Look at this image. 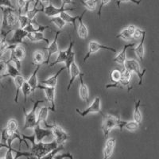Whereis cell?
<instances>
[{
	"label": "cell",
	"mask_w": 159,
	"mask_h": 159,
	"mask_svg": "<svg viewBox=\"0 0 159 159\" xmlns=\"http://www.w3.org/2000/svg\"><path fill=\"white\" fill-rule=\"evenodd\" d=\"M74 5L75 2L73 0H61V6H66V5Z\"/></svg>",
	"instance_id": "obj_50"
},
{
	"label": "cell",
	"mask_w": 159,
	"mask_h": 159,
	"mask_svg": "<svg viewBox=\"0 0 159 159\" xmlns=\"http://www.w3.org/2000/svg\"><path fill=\"white\" fill-rule=\"evenodd\" d=\"M45 100L43 99H39L37 100L34 103V106L32 107V110L30 112H26L25 107H23L24 113V128L25 129H34L38 123V105L42 103H45Z\"/></svg>",
	"instance_id": "obj_3"
},
{
	"label": "cell",
	"mask_w": 159,
	"mask_h": 159,
	"mask_svg": "<svg viewBox=\"0 0 159 159\" xmlns=\"http://www.w3.org/2000/svg\"><path fill=\"white\" fill-rule=\"evenodd\" d=\"M49 111V106H45V107H42L40 108L39 111L38 112V123H44L45 124V127H48V128H52V125L49 126L47 122Z\"/></svg>",
	"instance_id": "obj_24"
},
{
	"label": "cell",
	"mask_w": 159,
	"mask_h": 159,
	"mask_svg": "<svg viewBox=\"0 0 159 159\" xmlns=\"http://www.w3.org/2000/svg\"><path fill=\"white\" fill-rule=\"evenodd\" d=\"M15 1H16V5L18 9V14H22L25 7V4H26V1L25 0H15Z\"/></svg>",
	"instance_id": "obj_42"
},
{
	"label": "cell",
	"mask_w": 159,
	"mask_h": 159,
	"mask_svg": "<svg viewBox=\"0 0 159 159\" xmlns=\"http://www.w3.org/2000/svg\"><path fill=\"white\" fill-rule=\"evenodd\" d=\"M144 33H146V31L140 29V28L136 27L134 31V34H133V38H135V39H140V38L143 37Z\"/></svg>",
	"instance_id": "obj_45"
},
{
	"label": "cell",
	"mask_w": 159,
	"mask_h": 159,
	"mask_svg": "<svg viewBox=\"0 0 159 159\" xmlns=\"http://www.w3.org/2000/svg\"><path fill=\"white\" fill-rule=\"evenodd\" d=\"M0 57H2V53H1V50H0Z\"/></svg>",
	"instance_id": "obj_53"
},
{
	"label": "cell",
	"mask_w": 159,
	"mask_h": 159,
	"mask_svg": "<svg viewBox=\"0 0 159 159\" xmlns=\"http://www.w3.org/2000/svg\"><path fill=\"white\" fill-rule=\"evenodd\" d=\"M84 73H82L80 76H79L80 77V88H79V96L81 100L83 101H86L87 102L89 100V90L88 86L84 84L83 80V76H84Z\"/></svg>",
	"instance_id": "obj_23"
},
{
	"label": "cell",
	"mask_w": 159,
	"mask_h": 159,
	"mask_svg": "<svg viewBox=\"0 0 159 159\" xmlns=\"http://www.w3.org/2000/svg\"><path fill=\"white\" fill-rule=\"evenodd\" d=\"M59 16L61 17V18H62V19L65 21L66 23H70V24H72V25H73V27H74V29L76 30V20H78V18H79L80 16H76V17H73L72 16V15H70L69 14V13H67V11H65V12H62L59 15Z\"/></svg>",
	"instance_id": "obj_33"
},
{
	"label": "cell",
	"mask_w": 159,
	"mask_h": 159,
	"mask_svg": "<svg viewBox=\"0 0 159 159\" xmlns=\"http://www.w3.org/2000/svg\"><path fill=\"white\" fill-rule=\"evenodd\" d=\"M51 130H52V136L54 137V140L58 145L64 144L69 139V134L59 125L53 124Z\"/></svg>",
	"instance_id": "obj_11"
},
{
	"label": "cell",
	"mask_w": 159,
	"mask_h": 159,
	"mask_svg": "<svg viewBox=\"0 0 159 159\" xmlns=\"http://www.w3.org/2000/svg\"><path fill=\"white\" fill-rule=\"evenodd\" d=\"M101 49H104V50H108L111 51L112 52H116V49L113 47H111V46H107L106 45H103V44H100L99 42H96V41H90L89 42V49H88L87 53L85 54L84 57L83 59V62H86L87 60L92 56V54H94L96 52H97L98 51L101 50Z\"/></svg>",
	"instance_id": "obj_8"
},
{
	"label": "cell",
	"mask_w": 159,
	"mask_h": 159,
	"mask_svg": "<svg viewBox=\"0 0 159 159\" xmlns=\"http://www.w3.org/2000/svg\"><path fill=\"white\" fill-rule=\"evenodd\" d=\"M135 28L136 26L134 25H129L128 26L124 28L121 32L119 33V34L116 35V38H121L124 41L129 42L133 38V34H134Z\"/></svg>",
	"instance_id": "obj_21"
},
{
	"label": "cell",
	"mask_w": 159,
	"mask_h": 159,
	"mask_svg": "<svg viewBox=\"0 0 159 159\" xmlns=\"http://www.w3.org/2000/svg\"><path fill=\"white\" fill-rule=\"evenodd\" d=\"M2 148L9 149V148H12V147H8L7 144H6V143H2V142H0V150Z\"/></svg>",
	"instance_id": "obj_51"
},
{
	"label": "cell",
	"mask_w": 159,
	"mask_h": 159,
	"mask_svg": "<svg viewBox=\"0 0 159 159\" xmlns=\"http://www.w3.org/2000/svg\"><path fill=\"white\" fill-rule=\"evenodd\" d=\"M123 66L130 71L132 73H135L139 77V85H142L143 76L147 72V69H143V71H141L139 62L135 59H127L125 61Z\"/></svg>",
	"instance_id": "obj_7"
},
{
	"label": "cell",
	"mask_w": 159,
	"mask_h": 159,
	"mask_svg": "<svg viewBox=\"0 0 159 159\" xmlns=\"http://www.w3.org/2000/svg\"><path fill=\"white\" fill-rule=\"evenodd\" d=\"M111 2V0H100V4L99 7V11H98V16L100 17L102 14V10L104 7L105 6H107L109 2Z\"/></svg>",
	"instance_id": "obj_48"
},
{
	"label": "cell",
	"mask_w": 159,
	"mask_h": 159,
	"mask_svg": "<svg viewBox=\"0 0 159 159\" xmlns=\"http://www.w3.org/2000/svg\"><path fill=\"white\" fill-rule=\"evenodd\" d=\"M69 76H70V80H69V82L67 86V92H69L71 87H72L73 82L76 80V79L77 77H79L80 75L82 74V72H80V69L79 66L77 65V64L76 62H72V65L70 66V69H69Z\"/></svg>",
	"instance_id": "obj_17"
},
{
	"label": "cell",
	"mask_w": 159,
	"mask_h": 159,
	"mask_svg": "<svg viewBox=\"0 0 159 159\" xmlns=\"http://www.w3.org/2000/svg\"><path fill=\"white\" fill-rule=\"evenodd\" d=\"M121 77V70L114 69L110 72V80L112 83H116L120 80Z\"/></svg>",
	"instance_id": "obj_39"
},
{
	"label": "cell",
	"mask_w": 159,
	"mask_h": 159,
	"mask_svg": "<svg viewBox=\"0 0 159 159\" xmlns=\"http://www.w3.org/2000/svg\"><path fill=\"white\" fill-rule=\"evenodd\" d=\"M0 7H7L15 8L11 0H0Z\"/></svg>",
	"instance_id": "obj_49"
},
{
	"label": "cell",
	"mask_w": 159,
	"mask_h": 159,
	"mask_svg": "<svg viewBox=\"0 0 159 159\" xmlns=\"http://www.w3.org/2000/svg\"></svg>",
	"instance_id": "obj_56"
},
{
	"label": "cell",
	"mask_w": 159,
	"mask_h": 159,
	"mask_svg": "<svg viewBox=\"0 0 159 159\" xmlns=\"http://www.w3.org/2000/svg\"><path fill=\"white\" fill-rule=\"evenodd\" d=\"M37 89H42L44 91L46 100L49 103V110H51L52 111H56V102H55L56 87H49V86H46V85L38 84Z\"/></svg>",
	"instance_id": "obj_9"
},
{
	"label": "cell",
	"mask_w": 159,
	"mask_h": 159,
	"mask_svg": "<svg viewBox=\"0 0 159 159\" xmlns=\"http://www.w3.org/2000/svg\"><path fill=\"white\" fill-rule=\"evenodd\" d=\"M80 2L87 11H95L97 8V0H80Z\"/></svg>",
	"instance_id": "obj_34"
},
{
	"label": "cell",
	"mask_w": 159,
	"mask_h": 159,
	"mask_svg": "<svg viewBox=\"0 0 159 159\" xmlns=\"http://www.w3.org/2000/svg\"><path fill=\"white\" fill-rule=\"evenodd\" d=\"M28 34V32L22 28H16L14 30V34L11 39H7L8 45H20V44L23 43V40L26 38Z\"/></svg>",
	"instance_id": "obj_13"
},
{
	"label": "cell",
	"mask_w": 159,
	"mask_h": 159,
	"mask_svg": "<svg viewBox=\"0 0 159 159\" xmlns=\"http://www.w3.org/2000/svg\"><path fill=\"white\" fill-rule=\"evenodd\" d=\"M74 61H75V52H73V50H72V52L69 53V57H68L67 59H66V61H65V69H67L68 72H69V69H70L71 65H72V62H74Z\"/></svg>",
	"instance_id": "obj_40"
},
{
	"label": "cell",
	"mask_w": 159,
	"mask_h": 159,
	"mask_svg": "<svg viewBox=\"0 0 159 159\" xmlns=\"http://www.w3.org/2000/svg\"><path fill=\"white\" fill-rule=\"evenodd\" d=\"M14 80V83H15V89H16V94H15V103H18V95H19V91H21V89H22V86L23 84L24 81L25 80V79L24 78V76L22 75L19 74L17 76H15V78H13Z\"/></svg>",
	"instance_id": "obj_30"
},
{
	"label": "cell",
	"mask_w": 159,
	"mask_h": 159,
	"mask_svg": "<svg viewBox=\"0 0 159 159\" xmlns=\"http://www.w3.org/2000/svg\"><path fill=\"white\" fill-rule=\"evenodd\" d=\"M3 13V22L2 27L0 28L6 31H12L18 24V13L15 8L0 7Z\"/></svg>",
	"instance_id": "obj_1"
},
{
	"label": "cell",
	"mask_w": 159,
	"mask_h": 159,
	"mask_svg": "<svg viewBox=\"0 0 159 159\" xmlns=\"http://www.w3.org/2000/svg\"><path fill=\"white\" fill-rule=\"evenodd\" d=\"M134 45V43H130V44H127V45H125L123 47V49H122L120 52L116 55V57L113 59V61L116 62V64L118 65H120L123 66V64H124L125 61L127 60V51L128 49V48L130 47H133Z\"/></svg>",
	"instance_id": "obj_22"
},
{
	"label": "cell",
	"mask_w": 159,
	"mask_h": 159,
	"mask_svg": "<svg viewBox=\"0 0 159 159\" xmlns=\"http://www.w3.org/2000/svg\"><path fill=\"white\" fill-rule=\"evenodd\" d=\"M115 146H116V139L114 138H108L106 140L103 151V158L107 159L111 157L114 152Z\"/></svg>",
	"instance_id": "obj_19"
},
{
	"label": "cell",
	"mask_w": 159,
	"mask_h": 159,
	"mask_svg": "<svg viewBox=\"0 0 159 159\" xmlns=\"http://www.w3.org/2000/svg\"><path fill=\"white\" fill-rule=\"evenodd\" d=\"M140 107H141V100L140 99H138L137 101L134 103V114H133V119L134 121L137 122L138 123L141 124L142 120H143V116H142V112L140 110Z\"/></svg>",
	"instance_id": "obj_32"
},
{
	"label": "cell",
	"mask_w": 159,
	"mask_h": 159,
	"mask_svg": "<svg viewBox=\"0 0 159 159\" xmlns=\"http://www.w3.org/2000/svg\"><path fill=\"white\" fill-rule=\"evenodd\" d=\"M39 1H41L43 3H49V2H51L52 0H39Z\"/></svg>",
	"instance_id": "obj_52"
},
{
	"label": "cell",
	"mask_w": 159,
	"mask_h": 159,
	"mask_svg": "<svg viewBox=\"0 0 159 159\" xmlns=\"http://www.w3.org/2000/svg\"><path fill=\"white\" fill-rule=\"evenodd\" d=\"M51 22L54 24L56 25L57 27L58 28L59 30H61L62 29L65 27V25H67V23L62 19L59 15H57V16H53V17H51V19H50Z\"/></svg>",
	"instance_id": "obj_36"
},
{
	"label": "cell",
	"mask_w": 159,
	"mask_h": 159,
	"mask_svg": "<svg viewBox=\"0 0 159 159\" xmlns=\"http://www.w3.org/2000/svg\"><path fill=\"white\" fill-rule=\"evenodd\" d=\"M41 123H37V125L34 127V131L35 139H36L37 143L42 142L45 138H48L49 136H52V130L51 128H42L41 127Z\"/></svg>",
	"instance_id": "obj_15"
},
{
	"label": "cell",
	"mask_w": 159,
	"mask_h": 159,
	"mask_svg": "<svg viewBox=\"0 0 159 159\" xmlns=\"http://www.w3.org/2000/svg\"><path fill=\"white\" fill-rule=\"evenodd\" d=\"M146 34L147 32L144 33L141 38H140V42L139 45L136 46L134 49V53H135L136 57L139 59L140 61L143 62L144 60V54H145V49H144V42H145V38H146Z\"/></svg>",
	"instance_id": "obj_26"
},
{
	"label": "cell",
	"mask_w": 159,
	"mask_h": 159,
	"mask_svg": "<svg viewBox=\"0 0 159 159\" xmlns=\"http://www.w3.org/2000/svg\"><path fill=\"white\" fill-rule=\"evenodd\" d=\"M53 158H70V159H72L73 158V155H72V154H71L70 153H69V152H67V153H62V154H61V153H58V154H57L56 155L53 157Z\"/></svg>",
	"instance_id": "obj_46"
},
{
	"label": "cell",
	"mask_w": 159,
	"mask_h": 159,
	"mask_svg": "<svg viewBox=\"0 0 159 159\" xmlns=\"http://www.w3.org/2000/svg\"><path fill=\"white\" fill-rule=\"evenodd\" d=\"M7 71H6L5 74L3 75L2 78L6 77V76H10V77L15 78L18 75L21 74L20 73V70L17 67H15V65H12V62L7 61Z\"/></svg>",
	"instance_id": "obj_29"
},
{
	"label": "cell",
	"mask_w": 159,
	"mask_h": 159,
	"mask_svg": "<svg viewBox=\"0 0 159 159\" xmlns=\"http://www.w3.org/2000/svg\"><path fill=\"white\" fill-rule=\"evenodd\" d=\"M76 9H77L76 7L66 8L65 6H61L60 7H55L52 2H49V5L44 7L43 12L45 13V15H46V16L51 18V17L59 15L61 13L65 12V11H75V10Z\"/></svg>",
	"instance_id": "obj_12"
},
{
	"label": "cell",
	"mask_w": 159,
	"mask_h": 159,
	"mask_svg": "<svg viewBox=\"0 0 159 159\" xmlns=\"http://www.w3.org/2000/svg\"><path fill=\"white\" fill-rule=\"evenodd\" d=\"M6 128H7V131L9 132L10 134H12V133H15V132H17L18 128V121L15 119H9V121L7 122V124Z\"/></svg>",
	"instance_id": "obj_35"
},
{
	"label": "cell",
	"mask_w": 159,
	"mask_h": 159,
	"mask_svg": "<svg viewBox=\"0 0 159 159\" xmlns=\"http://www.w3.org/2000/svg\"><path fill=\"white\" fill-rule=\"evenodd\" d=\"M25 1H26V2H27V1H32V0H25Z\"/></svg>",
	"instance_id": "obj_54"
},
{
	"label": "cell",
	"mask_w": 159,
	"mask_h": 159,
	"mask_svg": "<svg viewBox=\"0 0 159 159\" xmlns=\"http://www.w3.org/2000/svg\"><path fill=\"white\" fill-rule=\"evenodd\" d=\"M31 22V20H30L28 18V17L24 14H18V24L20 25V28H22L23 29L25 26L28 25L30 22Z\"/></svg>",
	"instance_id": "obj_38"
},
{
	"label": "cell",
	"mask_w": 159,
	"mask_h": 159,
	"mask_svg": "<svg viewBox=\"0 0 159 159\" xmlns=\"http://www.w3.org/2000/svg\"><path fill=\"white\" fill-rule=\"evenodd\" d=\"M57 147L58 144L55 140L52 141L51 143H43V142L37 143V142H34V143H32L30 153L33 157L42 158Z\"/></svg>",
	"instance_id": "obj_2"
},
{
	"label": "cell",
	"mask_w": 159,
	"mask_h": 159,
	"mask_svg": "<svg viewBox=\"0 0 159 159\" xmlns=\"http://www.w3.org/2000/svg\"><path fill=\"white\" fill-rule=\"evenodd\" d=\"M142 0H117L116 1V5H117L118 7H119L120 4L123 3V2H132V3H134L136 5H139L141 3Z\"/></svg>",
	"instance_id": "obj_47"
},
{
	"label": "cell",
	"mask_w": 159,
	"mask_h": 159,
	"mask_svg": "<svg viewBox=\"0 0 159 159\" xmlns=\"http://www.w3.org/2000/svg\"><path fill=\"white\" fill-rule=\"evenodd\" d=\"M9 50L11 51V55H10L9 61L12 62V63L16 64L17 68L18 69H21V61L25 58V55H26V52L24 48L23 45L22 44L16 45H9Z\"/></svg>",
	"instance_id": "obj_4"
},
{
	"label": "cell",
	"mask_w": 159,
	"mask_h": 159,
	"mask_svg": "<svg viewBox=\"0 0 159 159\" xmlns=\"http://www.w3.org/2000/svg\"><path fill=\"white\" fill-rule=\"evenodd\" d=\"M29 41L32 42H45L46 44L49 43V40L45 38L43 34V32H34V33H28L26 36Z\"/></svg>",
	"instance_id": "obj_27"
},
{
	"label": "cell",
	"mask_w": 159,
	"mask_h": 159,
	"mask_svg": "<svg viewBox=\"0 0 159 159\" xmlns=\"http://www.w3.org/2000/svg\"><path fill=\"white\" fill-rule=\"evenodd\" d=\"M10 134L9 132L7 131V128H4L2 130V133H1V142L3 143H6V144H7V139L9 138Z\"/></svg>",
	"instance_id": "obj_44"
},
{
	"label": "cell",
	"mask_w": 159,
	"mask_h": 159,
	"mask_svg": "<svg viewBox=\"0 0 159 159\" xmlns=\"http://www.w3.org/2000/svg\"><path fill=\"white\" fill-rule=\"evenodd\" d=\"M103 115V123H102V130L103 132V135L107 138L108 134L113 129L118 128L119 118L111 114H102Z\"/></svg>",
	"instance_id": "obj_5"
},
{
	"label": "cell",
	"mask_w": 159,
	"mask_h": 159,
	"mask_svg": "<svg viewBox=\"0 0 159 159\" xmlns=\"http://www.w3.org/2000/svg\"><path fill=\"white\" fill-rule=\"evenodd\" d=\"M64 149H65L64 148V144L58 145V147H57V148H55L54 150H52V151L49 152V154H46L44 157H45V158H53V157H54L57 154H58V153H60L61 151L64 150Z\"/></svg>",
	"instance_id": "obj_41"
},
{
	"label": "cell",
	"mask_w": 159,
	"mask_h": 159,
	"mask_svg": "<svg viewBox=\"0 0 159 159\" xmlns=\"http://www.w3.org/2000/svg\"><path fill=\"white\" fill-rule=\"evenodd\" d=\"M73 47H74V42H73V41H71L69 48H68L67 49L58 51L57 57L55 60V61H53L52 63H51L50 65H49V66H50V67H53V66H55L57 64L65 63L66 59H67V57H69V53H70L72 51V49H73Z\"/></svg>",
	"instance_id": "obj_16"
},
{
	"label": "cell",
	"mask_w": 159,
	"mask_h": 159,
	"mask_svg": "<svg viewBox=\"0 0 159 159\" xmlns=\"http://www.w3.org/2000/svg\"><path fill=\"white\" fill-rule=\"evenodd\" d=\"M0 21H1V15H0Z\"/></svg>",
	"instance_id": "obj_55"
},
{
	"label": "cell",
	"mask_w": 159,
	"mask_h": 159,
	"mask_svg": "<svg viewBox=\"0 0 159 159\" xmlns=\"http://www.w3.org/2000/svg\"><path fill=\"white\" fill-rule=\"evenodd\" d=\"M76 111L81 117H85L90 113H100V114H103L101 111V99H100V97L96 96L94 100L92 101V103L90 104V106L88 107L86 109H84V110L80 111L79 109H76Z\"/></svg>",
	"instance_id": "obj_10"
},
{
	"label": "cell",
	"mask_w": 159,
	"mask_h": 159,
	"mask_svg": "<svg viewBox=\"0 0 159 159\" xmlns=\"http://www.w3.org/2000/svg\"><path fill=\"white\" fill-rule=\"evenodd\" d=\"M61 34V30H60L56 31V34H55L54 38L52 40V42L51 43L48 44V47H46L45 49V50H46L48 52V56L46 57V60H45V63L49 65V61H50V58L51 56L55 53H57L59 49H58V45H57V40H58V37L59 35Z\"/></svg>",
	"instance_id": "obj_14"
},
{
	"label": "cell",
	"mask_w": 159,
	"mask_h": 159,
	"mask_svg": "<svg viewBox=\"0 0 159 159\" xmlns=\"http://www.w3.org/2000/svg\"><path fill=\"white\" fill-rule=\"evenodd\" d=\"M86 12H87V10H84L78 18V20H79V26H78L77 30L78 36L80 38L84 40L87 39L88 37H89V29H88L87 25H85L83 22V18Z\"/></svg>",
	"instance_id": "obj_18"
},
{
	"label": "cell",
	"mask_w": 159,
	"mask_h": 159,
	"mask_svg": "<svg viewBox=\"0 0 159 159\" xmlns=\"http://www.w3.org/2000/svg\"><path fill=\"white\" fill-rule=\"evenodd\" d=\"M132 72L124 68L123 66L121 69V77L119 81L116 83H112L110 84H107L105 86L106 89H111V88H115V89H122V88L127 87L129 89V91L131 89V87L130 86V79H131Z\"/></svg>",
	"instance_id": "obj_6"
},
{
	"label": "cell",
	"mask_w": 159,
	"mask_h": 159,
	"mask_svg": "<svg viewBox=\"0 0 159 159\" xmlns=\"http://www.w3.org/2000/svg\"><path fill=\"white\" fill-rule=\"evenodd\" d=\"M65 66H64V67H61L59 70L57 71V72H56V73H55L54 75L49 76V77H48L47 79L43 80L41 81V83L43 84L44 85H46V86H49V87H56L57 84L58 77H59L61 73V72H63V70H65Z\"/></svg>",
	"instance_id": "obj_25"
},
{
	"label": "cell",
	"mask_w": 159,
	"mask_h": 159,
	"mask_svg": "<svg viewBox=\"0 0 159 159\" xmlns=\"http://www.w3.org/2000/svg\"><path fill=\"white\" fill-rule=\"evenodd\" d=\"M46 57H45V52L42 50H36L34 52L33 55V63L35 65H42V64L45 63Z\"/></svg>",
	"instance_id": "obj_31"
},
{
	"label": "cell",
	"mask_w": 159,
	"mask_h": 159,
	"mask_svg": "<svg viewBox=\"0 0 159 159\" xmlns=\"http://www.w3.org/2000/svg\"><path fill=\"white\" fill-rule=\"evenodd\" d=\"M139 127H140V124L134 120L133 121H124V120L119 119V125H118V128L121 131L123 129H126L129 131H135V130H139Z\"/></svg>",
	"instance_id": "obj_20"
},
{
	"label": "cell",
	"mask_w": 159,
	"mask_h": 159,
	"mask_svg": "<svg viewBox=\"0 0 159 159\" xmlns=\"http://www.w3.org/2000/svg\"><path fill=\"white\" fill-rule=\"evenodd\" d=\"M21 91H22V94H23V97H24V103H26L27 101V98L32 92V89H31L30 86L29 84L27 83L26 80H25L22 86V89H21Z\"/></svg>",
	"instance_id": "obj_37"
},
{
	"label": "cell",
	"mask_w": 159,
	"mask_h": 159,
	"mask_svg": "<svg viewBox=\"0 0 159 159\" xmlns=\"http://www.w3.org/2000/svg\"><path fill=\"white\" fill-rule=\"evenodd\" d=\"M7 61H4V60L0 61V79L2 78L7 71Z\"/></svg>",
	"instance_id": "obj_43"
},
{
	"label": "cell",
	"mask_w": 159,
	"mask_h": 159,
	"mask_svg": "<svg viewBox=\"0 0 159 159\" xmlns=\"http://www.w3.org/2000/svg\"><path fill=\"white\" fill-rule=\"evenodd\" d=\"M40 68H41V65H36V68H35L34 71L33 72V73L31 74V76H30L29 79L26 80L27 83L29 84L30 86L31 89H32V92H35V90L37 89V86L38 84V72L39 71Z\"/></svg>",
	"instance_id": "obj_28"
}]
</instances>
